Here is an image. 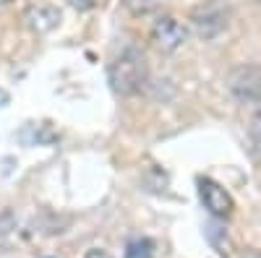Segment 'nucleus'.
<instances>
[{"mask_svg":"<svg viewBox=\"0 0 261 258\" xmlns=\"http://www.w3.org/2000/svg\"><path fill=\"white\" fill-rule=\"evenodd\" d=\"M146 83V63L144 55L136 50H125L120 52L113 66H110V86L115 94H136L141 86Z\"/></svg>","mask_w":261,"mask_h":258,"instance_id":"1","label":"nucleus"},{"mask_svg":"<svg viewBox=\"0 0 261 258\" xmlns=\"http://www.w3.org/2000/svg\"><path fill=\"white\" fill-rule=\"evenodd\" d=\"M230 92L241 102H261V68L258 66H238L227 76Z\"/></svg>","mask_w":261,"mask_h":258,"instance_id":"2","label":"nucleus"},{"mask_svg":"<svg viewBox=\"0 0 261 258\" xmlns=\"http://www.w3.org/2000/svg\"><path fill=\"white\" fill-rule=\"evenodd\" d=\"M188 39V29L180 24L178 18H160L154 26H151V42H154V47L162 50V52H175L186 45Z\"/></svg>","mask_w":261,"mask_h":258,"instance_id":"3","label":"nucleus"},{"mask_svg":"<svg viewBox=\"0 0 261 258\" xmlns=\"http://www.w3.org/2000/svg\"><path fill=\"white\" fill-rule=\"evenodd\" d=\"M193 26L196 32H199L201 37H217L225 26H227V11L214 3V0H209V3H204L201 8L193 11Z\"/></svg>","mask_w":261,"mask_h":258,"instance_id":"4","label":"nucleus"},{"mask_svg":"<svg viewBox=\"0 0 261 258\" xmlns=\"http://www.w3.org/2000/svg\"><path fill=\"white\" fill-rule=\"evenodd\" d=\"M199 198H201L204 209L209 214H214V217H230L232 214L230 193L222 185H217L214 180H209V178H199Z\"/></svg>","mask_w":261,"mask_h":258,"instance_id":"5","label":"nucleus"},{"mask_svg":"<svg viewBox=\"0 0 261 258\" xmlns=\"http://www.w3.org/2000/svg\"><path fill=\"white\" fill-rule=\"evenodd\" d=\"M58 21H60V11L53 8V6H32L27 11V24L34 29V32H50L58 26Z\"/></svg>","mask_w":261,"mask_h":258,"instance_id":"6","label":"nucleus"},{"mask_svg":"<svg viewBox=\"0 0 261 258\" xmlns=\"http://www.w3.org/2000/svg\"><path fill=\"white\" fill-rule=\"evenodd\" d=\"M162 3H167V0H123V6H125L130 13H136V16L154 11V8H160Z\"/></svg>","mask_w":261,"mask_h":258,"instance_id":"7","label":"nucleus"},{"mask_svg":"<svg viewBox=\"0 0 261 258\" xmlns=\"http://www.w3.org/2000/svg\"><path fill=\"white\" fill-rule=\"evenodd\" d=\"M151 250H154V243L151 240H134L125 250V258H151Z\"/></svg>","mask_w":261,"mask_h":258,"instance_id":"8","label":"nucleus"},{"mask_svg":"<svg viewBox=\"0 0 261 258\" xmlns=\"http://www.w3.org/2000/svg\"><path fill=\"white\" fill-rule=\"evenodd\" d=\"M248 136H251V144H253V152H256V157L261 159V115H256V118L251 120Z\"/></svg>","mask_w":261,"mask_h":258,"instance_id":"9","label":"nucleus"},{"mask_svg":"<svg viewBox=\"0 0 261 258\" xmlns=\"http://www.w3.org/2000/svg\"><path fill=\"white\" fill-rule=\"evenodd\" d=\"M84 258H113L110 253H105V250H89Z\"/></svg>","mask_w":261,"mask_h":258,"instance_id":"10","label":"nucleus"},{"mask_svg":"<svg viewBox=\"0 0 261 258\" xmlns=\"http://www.w3.org/2000/svg\"><path fill=\"white\" fill-rule=\"evenodd\" d=\"M68 3L76 8H92V0H68Z\"/></svg>","mask_w":261,"mask_h":258,"instance_id":"11","label":"nucleus"},{"mask_svg":"<svg viewBox=\"0 0 261 258\" xmlns=\"http://www.w3.org/2000/svg\"><path fill=\"white\" fill-rule=\"evenodd\" d=\"M11 102V97H8V92H3V89H0V107H6Z\"/></svg>","mask_w":261,"mask_h":258,"instance_id":"12","label":"nucleus"},{"mask_svg":"<svg viewBox=\"0 0 261 258\" xmlns=\"http://www.w3.org/2000/svg\"><path fill=\"white\" fill-rule=\"evenodd\" d=\"M6 3H11V0H0V6H6Z\"/></svg>","mask_w":261,"mask_h":258,"instance_id":"13","label":"nucleus"},{"mask_svg":"<svg viewBox=\"0 0 261 258\" xmlns=\"http://www.w3.org/2000/svg\"><path fill=\"white\" fill-rule=\"evenodd\" d=\"M258 3H261V0H258Z\"/></svg>","mask_w":261,"mask_h":258,"instance_id":"14","label":"nucleus"}]
</instances>
